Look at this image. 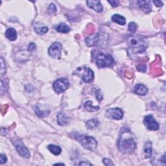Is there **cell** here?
I'll return each mask as SVG.
<instances>
[{
  "instance_id": "1",
  "label": "cell",
  "mask_w": 166,
  "mask_h": 166,
  "mask_svg": "<svg viewBox=\"0 0 166 166\" xmlns=\"http://www.w3.org/2000/svg\"><path fill=\"white\" fill-rule=\"evenodd\" d=\"M137 142L135 135L128 129L123 130L120 134L117 147L122 153L129 154L136 149Z\"/></svg>"
},
{
  "instance_id": "2",
  "label": "cell",
  "mask_w": 166,
  "mask_h": 166,
  "mask_svg": "<svg viewBox=\"0 0 166 166\" xmlns=\"http://www.w3.org/2000/svg\"><path fill=\"white\" fill-rule=\"evenodd\" d=\"M128 44L130 51L134 54L143 53L147 47V42L140 36H130L128 39Z\"/></svg>"
},
{
  "instance_id": "3",
  "label": "cell",
  "mask_w": 166,
  "mask_h": 166,
  "mask_svg": "<svg viewBox=\"0 0 166 166\" xmlns=\"http://www.w3.org/2000/svg\"><path fill=\"white\" fill-rule=\"evenodd\" d=\"M73 138L78 141L84 147L90 150V151H94L97 147L98 142L95 140V139L92 136L75 133L73 134Z\"/></svg>"
},
{
  "instance_id": "4",
  "label": "cell",
  "mask_w": 166,
  "mask_h": 166,
  "mask_svg": "<svg viewBox=\"0 0 166 166\" xmlns=\"http://www.w3.org/2000/svg\"><path fill=\"white\" fill-rule=\"evenodd\" d=\"M114 64V61L110 55L99 52L96 55V64L99 68L110 67Z\"/></svg>"
},
{
  "instance_id": "5",
  "label": "cell",
  "mask_w": 166,
  "mask_h": 166,
  "mask_svg": "<svg viewBox=\"0 0 166 166\" xmlns=\"http://www.w3.org/2000/svg\"><path fill=\"white\" fill-rule=\"evenodd\" d=\"M74 74H78L81 77L84 83H90L94 80V72L90 68L83 67L79 68L76 72H75Z\"/></svg>"
},
{
  "instance_id": "6",
  "label": "cell",
  "mask_w": 166,
  "mask_h": 166,
  "mask_svg": "<svg viewBox=\"0 0 166 166\" xmlns=\"http://www.w3.org/2000/svg\"><path fill=\"white\" fill-rule=\"evenodd\" d=\"M69 81L66 78H61L57 79L53 83V89L55 92L57 94H61L69 88Z\"/></svg>"
},
{
  "instance_id": "7",
  "label": "cell",
  "mask_w": 166,
  "mask_h": 166,
  "mask_svg": "<svg viewBox=\"0 0 166 166\" xmlns=\"http://www.w3.org/2000/svg\"><path fill=\"white\" fill-rule=\"evenodd\" d=\"M13 142L20 155L26 158H29L30 157V153L29 150L25 146L22 141L18 140V139H16V140H13Z\"/></svg>"
},
{
  "instance_id": "8",
  "label": "cell",
  "mask_w": 166,
  "mask_h": 166,
  "mask_svg": "<svg viewBox=\"0 0 166 166\" xmlns=\"http://www.w3.org/2000/svg\"><path fill=\"white\" fill-rule=\"evenodd\" d=\"M62 49V45L60 42H54L53 44L50 47L48 53L51 57L55 58H58L60 59L61 57V52Z\"/></svg>"
},
{
  "instance_id": "9",
  "label": "cell",
  "mask_w": 166,
  "mask_h": 166,
  "mask_svg": "<svg viewBox=\"0 0 166 166\" xmlns=\"http://www.w3.org/2000/svg\"><path fill=\"white\" fill-rule=\"evenodd\" d=\"M105 115L109 119L120 120L124 117V112L119 108L110 109L106 111Z\"/></svg>"
},
{
  "instance_id": "10",
  "label": "cell",
  "mask_w": 166,
  "mask_h": 166,
  "mask_svg": "<svg viewBox=\"0 0 166 166\" xmlns=\"http://www.w3.org/2000/svg\"><path fill=\"white\" fill-rule=\"evenodd\" d=\"M143 123L147 129L150 131H157L159 129L158 123L154 120L152 115H148L145 117Z\"/></svg>"
},
{
  "instance_id": "11",
  "label": "cell",
  "mask_w": 166,
  "mask_h": 166,
  "mask_svg": "<svg viewBox=\"0 0 166 166\" xmlns=\"http://www.w3.org/2000/svg\"><path fill=\"white\" fill-rule=\"evenodd\" d=\"M87 3L90 8L94 9L95 12L101 13L103 10L102 5H101L99 1H95V0H94V1H90L89 0V1L87 2Z\"/></svg>"
},
{
  "instance_id": "12",
  "label": "cell",
  "mask_w": 166,
  "mask_h": 166,
  "mask_svg": "<svg viewBox=\"0 0 166 166\" xmlns=\"http://www.w3.org/2000/svg\"><path fill=\"white\" fill-rule=\"evenodd\" d=\"M57 121L59 125L64 126L69 124L70 121V119L66 114L63 113V112H59L57 115Z\"/></svg>"
},
{
  "instance_id": "13",
  "label": "cell",
  "mask_w": 166,
  "mask_h": 166,
  "mask_svg": "<svg viewBox=\"0 0 166 166\" xmlns=\"http://www.w3.org/2000/svg\"><path fill=\"white\" fill-rule=\"evenodd\" d=\"M35 110L37 116L40 117H45L47 116L50 113V110L47 109H42L40 105H36L35 108Z\"/></svg>"
},
{
  "instance_id": "14",
  "label": "cell",
  "mask_w": 166,
  "mask_h": 166,
  "mask_svg": "<svg viewBox=\"0 0 166 166\" xmlns=\"http://www.w3.org/2000/svg\"><path fill=\"white\" fill-rule=\"evenodd\" d=\"M134 92L138 95H145L148 92V89L145 85L142 84H138L134 88Z\"/></svg>"
},
{
  "instance_id": "15",
  "label": "cell",
  "mask_w": 166,
  "mask_h": 166,
  "mask_svg": "<svg viewBox=\"0 0 166 166\" xmlns=\"http://www.w3.org/2000/svg\"><path fill=\"white\" fill-rule=\"evenodd\" d=\"M35 31L39 35H44L48 31V28L41 23H36L34 26Z\"/></svg>"
},
{
  "instance_id": "16",
  "label": "cell",
  "mask_w": 166,
  "mask_h": 166,
  "mask_svg": "<svg viewBox=\"0 0 166 166\" xmlns=\"http://www.w3.org/2000/svg\"><path fill=\"white\" fill-rule=\"evenodd\" d=\"M139 7H140L144 12L149 13L151 10V2L150 1H138Z\"/></svg>"
},
{
  "instance_id": "17",
  "label": "cell",
  "mask_w": 166,
  "mask_h": 166,
  "mask_svg": "<svg viewBox=\"0 0 166 166\" xmlns=\"http://www.w3.org/2000/svg\"><path fill=\"white\" fill-rule=\"evenodd\" d=\"M99 34H96L92 36H88L86 39V43H87L88 46H94L97 45L99 43Z\"/></svg>"
},
{
  "instance_id": "18",
  "label": "cell",
  "mask_w": 166,
  "mask_h": 166,
  "mask_svg": "<svg viewBox=\"0 0 166 166\" xmlns=\"http://www.w3.org/2000/svg\"><path fill=\"white\" fill-rule=\"evenodd\" d=\"M5 36L10 41H14L17 39V33L14 28H9L5 33Z\"/></svg>"
},
{
  "instance_id": "19",
  "label": "cell",
  "mask_w": 166,
  "mask_h": 166,
  "mask_svg": "<svg viewBox=\"0 0 166 166\" xmlns=\"http://www.w3.org/2000/svg\"><path fill=\"white\" fill-rule=\"evenodd\" d=\"M112 20L114 22H116L121 25H125L126 24V19L120 14H114L112 16Z\"/></svg>"
},
{
  "instance_id": "20",
  "label": "cell",
  "mask_w": 166,
  "mask_h": 166,
  "mask_svg": "<svg viewBox=\"0 0 166 166\" xmlns=\"http://www.w3.org/2000/svg\"><path fill=\"white\" fill-rule=\"evenodd\" d=\"M144 153L146 154V158H149L152 154V142H147L144 145Z\"/></svg>"
},
{
  "instance_id": "21",
  "label": "cell",
  "mask_w": 166,
  "mask_h": 166,
  "mask_svg": "<svg viewBox=\"0 0 166 166\" xmlns=\"http://www.w3.org/2000/svg\"><path fill=\"white\" fill-rule=\"evenodd\" d=\"M99 125V122L97 119H91L88 120L87 124H86V127L88 129H94L96 127H98Z\"/></svg>"
},
{
  "instance_id": "22",
  "label": "cell",
  "mask_w": 166,
  "mask_h": 166,
  "mask_svg": "<svg viewBox=\"0 0 166 166\" xmlns=\"http://www.w3.org/2000/svg\"><path fill=\"white\" fill-rule=\"evenodd\" d=\"M47 149H49V151L54 155H59L61 153L62 149L59 146H57L55 145H49L47 146Z\"/></svg>"
},
{
  "instance_id": "23",
  "label": "cell",
  "mask_w": 166,
  "mask_h": 166,
  "mask_svg": "<svg viewBox=\"0 0 166 166\" xmlns=\"http://www.w3.org/2000/svg\"><path fill=\"white\" fill-rule=\"evenodd\" d=\"M57 31L58 32H59V33H68L70 31V28H69V27L65 23H62L60 25H58Z\"/></svg>"
},
{
  "instance_id": "24",
  "label": "cell",
  "mask_w": 166,
  "mask_h": 166,
  "mask_svg": "<svg viewBox=\"0 0 166 166\" xmlns=\"http://www.w3.org/2000/svg\"><path fill=\"white\" fill-rule=\"evenodd\" d=\"M84 108L89 112H96L99 110V106H94L92 105V101H87L84 103Z\"/></svg>"
},
{
  "instance_id": "25",
  "label": "cell",
  "mask_w": 166,
  "mask_h": 166,
  "mask_svg": "<svg viewBox=\"0 0 166 166\" xmlns=\"http://www.w3.org/2000/svg\"><path fill=\"white\" fill-rule=\"evenodd\" d=\"M138 28V25L135 22H131L128 25V31L131 33H135V32L136 31Z\"/></svg>"
},
{
  "instance_id": "26",
  "label": "cell",
  "mask_w": 166,
  "mask_h": 166,
  "mask_svg": "<svg viewBox=\"0 0 166 166\" xmlns=\"http://www.w3.org/2000/svg\"><path fill=\"white\" fill-rule=\"evenodd\" d=\"M6 72V66L5 63L4 62V60L3 57H1V76L3 77L4 74Z\"/></svg>"
},
{
  "instance_id": "27",
  "label": "cell",
  "mask_w": 166,
  "mask_h": 166,
  "mask_svg": "<svg viewBox=\"0 0 166 166\" xmlns=\"http://www.w3.org/2000/svg\"><path fill=\"white\" fill-rule=\"evenodd\" d=\"M136 68L138 70L141 72H146L147 70V66L146 64H139L136 66Z\"/></svg>"
},
{
  "instance_id": "28",
  "label": "cell",
  "mask_w": 166,
  "mask_h": 166,
  "mask_svg": "<svg viewBox=\"0 0 166 166\" xmlns=\"http://www.w3.org/2000/svg\"><path fill=\"white\" fill-rule=\"evenodd\" d=\"M75 165H92V164H90L87 160H79L77 164H75Z\"/></svg>"
},
{
  "instance_id": "29",
  "label": "cell",
  "mask_w": 166,
  "mask_h": 166,
  "mask_svg": "<svg viewBox=\"0 0 166 166\" xmlns=\"http://www.w3.org/2000/svg\"><path fill=\"white\" fill-rule=\"evenodd\" d=\"M48 10H49V13L51 14L55 13L57 12V7L55 6V5L53 4V3H51Z\"/></svg>"
},
{
  "instance_id": "30",
  "label": "cell",
  "mask_w": 166,
  "mask_h": 166,
  "mask_svg": "<svg viewBox=\"0 0 166 166\" xmlns=\"http://www.w3.org/2000/svg\"><path fill=\"white\" fill-rule=\"evenodd\" d=\"M103 164L106 166H110V165H114V164L112 162V160L109 158H105L103 160Z\"/></svg>"
},
{
  "instance_id": "31",
  "label": "cell",
  "mask_w": 166,
  "mask_h": 166,
  "mask_svg": "<svg viewBox=\"0 0 166 166\" xmlns=\"http://www.w3.org/2000/svg\"><path fill=\"white\" fill-rule=\"evenodd\" d=\"M7 161V158L6 157V155L1 154V155H0V164H3L5 163H6Z\"/></svg>"
},
{
  "instance_id": "32",
  "label": "cell",
  "mask_w": 166,
  "mask_h": 166,
  "mask_svg": "<svg viewBox=\"0 0 166 166\" xmlns=\"http://www.w3.org/2000/svg\"><path fill=\"white\" fill-rule=\"evenodd\" d=\"M95 95H96V98H97L98 100V101H101L103 99V96H102V94H101V91L99 90H96L95 92Z\"/></svg>"
},
{
  "instance_id": "33",
  "label": "cell",
  "mask_w": 166,
  "mask_h": 166,
  "mask_svg": "<svg viewBox=\"0 0 166 166\" xmlns=\"http://www.w3.org/2000/svg\"><path fill=\"white\" fill-rule=\"evenodd\" d=\"M108 2L109 3H110L112 6L114 7H117L120 4V2L119 1H116V0H113V1H108Z\"/></svg>"
},
{
  "instance_id": "34",
  "label": "cell",
  "mask_w": 166,
  "mask_h": 166,
  "mask_svg": "<svg viewBox=\"0 0 166 166\" xmlns=\"http://www.w3.org/2000/svg\"><path fill=\"white\" fill-rule=\"evenodd\" d=\"M153 3L158 7H161L163 6V3L160 1H154Z\"/></svg>"
},
{
  "instance_id": "35",
  "label": "cell",
  "mask_w": 166,
  "mask_h": 166,
  "mask_svg": "<svg viewBox=\"0 0 166 166\" xmlns=\"http://www.w3.org/2000/svg\"><path fill=\"white\" fill-rule=\"evenodd\" d=\"M35 48H36V46H35V44H34V43H31V44H29L28 49H29V51H33V50H35Z\"/></svg>"
},
{
  "instance_id": "36",
  "label": "cell",
  "mask_w": 166,
  "mask_h": 166,
  "mask_svg": "<svg viewBox=\"0 0 166 166\" xmlns=\"http://www.w3.org/2000/svg\"><path fill=\"white\" fill-rule=\"evenodd\" d=\"M64 165V164H62V163H57V164H54V165Z\"/></svg>"
}]
</instances>
